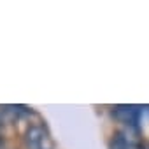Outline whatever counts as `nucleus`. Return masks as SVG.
I'll list each match as a JSON object with an SVG mask.
<instances>
[{"mask_svg":"<svg viewBox=\"0 0 149 149\" xmlns=\"http://www.w3.org/2000/svg\"><path fill=\"white\" fill-rule=\"evenodd\" d=\"M142 107L139 105H116L112 109V116L128 126V130H137L139 128V121L142 116Z\"/></svg>","mask_w":149,"mask_h":149,"instance_id":"obj_1","label":"nucleus"},{"mask_svg":"<svg viewBox=\"0 0 149 149\" xmlns=\"http://www.w3.org/2000/svg\"><path fill=\"white\" fill-rule=\"evenodd\" d=\"M26 149H49V137L39 125H32L25 133Z\"/></svg>","mask_w":149,"mask_h":149,"instance_id":"obj_2","label":"nucleus"},{"mask_svg":"<svg viewBox=\"0 0 149 149\" xmlns=\"http://www.w3.org/2000/svg\"><path fill=\"white\" fill-rule=\"evenodd\" d=\"M111 149H142V147L137 140V135H132L130 132H123L112 139Z\"/></svg>","mask_w":149,"mask_h":149,"instance_id":"obj_3","label":"nucleus"},{"mask_svg":"<svg viewBox=\"0 0 149 149\" xmlns=\"http://www.w3.org/2000/svg\"><path fill=\"white\" fill-rule=\"evenodd\" d=\"M2 126H4V123H2V119H0V137H2Z\"/></svg>","mask_w":149,"mask_h":149,"instance_id":"obj_4","label":"nucleus"}]
</instances>
